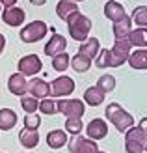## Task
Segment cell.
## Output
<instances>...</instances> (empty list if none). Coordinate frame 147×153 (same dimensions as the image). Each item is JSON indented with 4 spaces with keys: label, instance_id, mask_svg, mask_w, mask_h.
I'll return each mask as SVG.
<instances>
[{
    "label": "cell",
    "instance_id": "cell-31",
    "mask_svg": "<svg viewBox=\"0 0 147 153\" xmlns=\"http://www.w3.org/2000/svg\"><path fill=\"white\" fill-rule=\"evenodd\" d=\"M39 112H41V114H45V116H54V114H58L56 101H52L50 97L41 99V101H39Z\"/></svg>",
    "mask_w": 147,
    "mask_h": 153
},
{
    "label": "cell",
    "instance_id": "cell-26",
    "mask_svg": "<svg viewBox=\"0 0 147 153\" xmlns=\"http://www.w3.org/2000/svg\"><path fill=\"white\" fill-rule=\"evenodd\" d=\"M130 19L132 22H136L138 28H147V6H136Z\"/></svg>",
    "mask_w": 147,
    "mask_h": 153
},
{
    "label": "cell",
    "instance_id": "cell-16",
    "mask_svg": "<svg viewBox=\"0 0 147 153\" xmlns=\"http://www.w3.org/2000/svg\"><path fill=\"white\" fill-rule=\"evenodd\" d=\"M112 30H114V37L115 39H123V37H129V34L132 32V19L129 17V15H125L123 19L112 22Z\"/></svg>",
    "mask_w": 147,
    "mask_h": 153
},
{
    "label": "cell",
    "instance_id": "cell-27",
    "mask_svg": "<svg viewBox=\"0 0 147 153\" xmlns=\"http://www.w3.org/2000/svg\"><path fill=\"white\" fill-rule=\"evenodd\" d=\"M97 88L100 91H104V94H110V91L115 90V76L114 75H103V76H99V80H97Z\"/></svg>",
    "mask_w": 147,
    "mask_h": 153
},
{
    "label": "cell",
    "instance_id": "cell-9",
    "mask_svg": "<svg viewBox=\"0 0 147 153\" xmlns=\"http://www.w3.org/2000/svg\"><path fill=\"white\" fill-rule=\"evenodd\" d=\"M19 73L21 75H24V76H35L37 73H41L43 69V64H41V60L37 54H26V56H22L19 60Z\"/></svg>",
    "mask_w": 147,
    "mask_h": 153
},
{
    "label": "cell",
    "instance_id": "cell-28",
    "mask_svg": "<svg viewBox=\"0 0 147 153\" xmlns=\"http://www.w3.org/2000/svg\"><path fill=\"white\" fill-rule=\"evenodd\" d=\"M69 65H71V56H69L67 52H61V54L52 58V67H54V71H58V73H64Z\"/></svg>",
    "mask_w": 147,
    "mask_h": 153
},
{
    "label": "cell",
    "instance_id": "cell-10",
    "mask_svg": "<svg viewBox=\"0 0 147 153\" xmlns=\"http://www.w3.org/2000/svg\"><path fill=\"white\" fill-rule=\"evenodd\" d=\"M65 49H67V39L61 34H58V32H54V30H52V36H50V39L47 41V45H45L43 52L47 56L54 58V56L61 54V52H65Z\"/></svg>",
    "mask_w": 147,
    "mask_h": 153
},
{
    "label": "cell",
    "instance_id": "cell-11",
    "mask_svg": "<svg viewBox=\"0 0 147 153\" xmlns=\"http://www.w3.org/2000/svg\"><path fill=\"white\" fill-rule=\"evenodd\" d=\"M28 95L35 97L37 101L50 97V84L47 80L39 79V76H34V79L28 82Z\"/></svg>",
    "mask_w": 147,
    "mask_h": 153
},
{
    "label": "cell",
    "instance_id": "cell-23",
    "mask_svg": "<svg viewBox=\"0 0 147 153\" xmlns=\"http://www.w3.org/2000/svg\"><path fill=\"white\" fill-rule=\"evenodd\" d=\"M15 125H17V114L11 108L0 110V131H11Z\"/></svg>",
    "mask_w": 147,
    "mask_h": 153
},
{
    "label": "cell",
    "instance_id": "cell-37",
    "mask_svg": "<svg viewBox=\"0 0 147 153\" xmlns=\"http://www.w3.org/2000/svg\"><path fill=\"white\" fill-rule=\"evenodd\" d=\"M75 2H76V4H78V2H84V0H75Z\"/></svg>",
    "mask_w": 147,
    "mask_h": 153
},
{
    "label": "cell",
    "instance_id": "cell-34",
    "mask_svg": "<svg viewBox=\"0 0 147 153\" xmlns=\"http://www.w3.org/2000/svg\"><path fill=\"white\" fill-rule=\"evenodd\" d=\"M4 49H6V37H4V34H0V54L4 52Z\"/></svg>",
    "mask_w": 147,
    "mask_h": 153
},
{
    "label": "cell",
    "instance_id": "cell-29",
    "mask_svg": "<svg viewBox=\"0 0 147 153\" xmlns=\"http://www.w3.org/2000/svg\"><path fill=\"white\" fill-rule=\"evenodd\" d=\"M82 129H84V123H82L80 118H69V120H65V129H64V131L67 134L76 136V134L82 133Z\"/></svg>",
    "mask_w": 147,
    "mask_h": 153
},
{
    "label": "cell",
    "instance_id": "cell-38",
    "mask_svg": "<svg viewBox=\"0 0 147 153\" xmlns=\"http://www.w3.org/2000/svg\"><path fill=\"white\" fill-rule=\"evenodd\" d=\"M0 11H2V6H0Z\"/></svg>",
    "mask_w": 147,
    "mask_h": 153
},
{
    "label": "cell",
    "instance_id": "cell-19",
    "mask_svg": "<svg viewBox=\"0 0 147 153\" xmlns=\"http://www.w3.org/2000/svg\"><path fill=\"white\" fill-rule=\"evenodd\" d=\"M127 64L132 67V69H138V71L147 69V49H138L134 52H130Z\"/></svg>",
    "mask_w": 147,
    "mask_h": 153
},
{
    "label": "cell",
    "instance_id": "cell-35",
    "mask_svg": "<svg viewBox=\"0 0 147 153\" xmlns=\"http://www.w3.org/2000/svg\"><path fill=\"white\" fill-rule=\"evenodd\" d=\"M28 2L34 6H43V4H47V0H28Z\"/></svg>",
    "mask_w": 147,
    "mask_h": 153
},
{
    "label": "cell",
    "instance_id": "cell-8",
    "mask_svg": "<svg viewBox=\"0 0 147 153\" xmlns=\"http://www.w3.org/2000/svg\"><path fill=\"white\" fill-rule=\"evenodd\" d=\"M69 151L71 153H104L100 151L95 140H89L88 136L76 134L69 140Z\"/></svg>",
    "mask_w": 147,
    "mask_h": 153
},
{
    "label": "cell",
    "instance_id": "cell-4",
    "mask_svg": "<svg viewBox=\"0 0 147 153\" xmlns=\"http://www.w3.org/2000/svg\"><path fill=\"white\" fill-rule=\"evenodd\" d=\"M65 22H67V28H69V36H71L75 41L84 43V41L89 37V32H91V19L86 17L84 13H80V11L73 13Z\"/></svg>",
    "mask_w": 147,
    "mask_h": 153
},
{
    "label": "cell",
    "instance_id": "cell-17",
    "mask_svg": "<svg viewBox=\"0 0 147 153\" xmlns=\"http://www.w3.org/2000/svg\"><path fill=\"white\" fill-rule=\"evenodd\" d=\"M125 15H127L125 7H123L117 0H108V2H106V6H104V17L106 19H110L112 22H115V21L123 19Z\"/></svg>",
    "mask_w": 147,
    "mask_h": 153
},
{
    "label": "cell",
    "instance_id": "cell-22",
    "mask_svg": "<svg viewBox=\"0 0 147 153\" xmlns=\"http://www.w3.org/2000/svg\"><path fill=\"white\" fill-rule=\"evenodd\" d=\"M104 97L106 94L104 91H100L97 86H89L86 91H84V103H88L89 106H99L104 103Z\"/></svg>",
    "mask_w": 147,
    "mask_h": 153
},
{
    "label": "cell",
    "instance_id": "cell-2",
    "mask_svg": "<svg viewBox=\"0 0 147 153\" xmlns=\"http://www.w3.org/2000/svg\"><path fill=\"white\" fill-rule=\"evenodd\" d=\"M147 142V118H142L136 127L125 133V151L127 153H142Z\"/></svg>",
    "mask_w": 147,
    "mask_h": 153
},
{
    "label": "cell",
    "instance_id": "cell-18",
    "mask_svg": "<svg viewBox=\"0 0 147 153\" xmlns=\"http://www.w3.org/2000/svg\"><path fill=\"white\" fill-rule=\"evenodd\" d=\"M19 142L22 148L26 149H34L37 144H39V133L37 131H32V129H21L19 131Z\"/></svg>",
    "mask_w": 147,
    "mask_h": 153
},
{
    "label": "cell",
    "instance_id": "cell-12",
    "mask_svg": "<svg viewBox=\"0 0 147 153\" xmlns=\"http://www.w3.org/2000/svg\"><path fill=\"white\" fill-rule=\"evenodd\" d=\"M86 136L89 140H103L108 136V123L104 120H100V118H95V120H91L88 127H86Z\"/></svg>",
    "mask_w": 147,
    "mask_h": 153
},
{
    "label": "cell",
    "instance_id": "cell-36",
    "mask_svg": "<svg viewBox=\"0 0 147 153\" xmlns=\"http://www.w3.org/2000/svg\"><path fill=\"white\" fill-rule=\"evenodd\" d=\"M142 153H147V142H145V146H143V151Z\"/></svg>",
    "mask_w": 147,
    "mask_h": 153
},
{
    "label": "cell",
    "instance_id": "cell-24",
    "mask_svg": "<svg viewBox=\"0 0 147 153\" xmlns=\"http://www.w3.org/2000/svg\"><path fill=\"white\" fill-rule=\"evenodd\" d=\"M129 41L132 47H147V28H136L129 34Z\"/></svg>",
    "mask_w": 147,
    "mask_h": 153
},
{
    "label": "cell",
    "instance_id": "cell-25",
    "mask_svg": "<svg viewBox=\"0 0 147 153\" xmlns=\"http://www.w3.org/2000/svg\"><path fill=\"white\" fill-rule=\"evenodd\" d=\"M71 67H73L76 73H86L89 67H91V60L76 52V54L71 58Z\"/></svg>",
    "mask_w": 147,
    "mask_h": 153
},
{
    "label": "cell",
    "instance_id": "cell-15",
    "mask_svg": "<svg viewBox=\"0 0 147 153\" xmlns=\"http://www.w3.org/2000/svg\"><path fill=\"white\" fill-rule=\"evenodd\" d=\"M99 52H100V41L97 39V37H88V39L84 43H80V47H78V54L89 58L91 62L97 58Z\"/></svg>",
    "mask_w": 147,
    "mask_h": 153
},
{
    "label": "cell",
    "instance_id": "cell-20",
    "mask_svg": "<svg viewBox=\"0 0 147 153\" xmlns=\"http://www.w3.org/2000/svg\"><path fill=\"white\" fill-rule=\"evenodd\" d=\"M76 11H78V4H76L75 0H60L56 4V15L61 21H67Z\"/></svg>",
    "mask_w": 147,
    "mask_h": 153
},
{
    "label": "cell",
    "instance_id": "cell-21",
    "mask_svg": "<svg viewBox=\"0 0 147 153\" xmlns=\"http://www.w3.org/2000/svg\"><path fill=\"white\" fill-rule=\"evenodd\" d=\"M67 144V133L61 131V129H54L47 134V146L50 149H60Z\"/></svg>",
    "mask_w": 147,
    "mask_h": 153
},
{
    "label": "cell",
    "instance_id": "cell-3",
    "mask_svg": "<svg viewBox=\"0 0 147 153\" xmlns=\"http://www.w3.org/2000/svg\"><path fill=\"white\" fill-rule=\"evenodd\" d=\"M106 120L112 121V125L117 129L119 133L125 134L129 129L134 127V118L132 114H129L119 103H110L106 105Z\"/></svg>",
    "mask_w": 147,
    "mask_h": 153
},
{
    "label": "cell",
    "instance_id": "cell-32",
    "mask_svg": "<svg viewBox=\"0 0 147 153\" xmlns=\"http://www.w3.org/2000/svg\"><path fill=\"white\" fill-rule=\"evenodd\" d=\"M41 125V118L37 114H26L24 116V127L26 129H32V131H37Z\"/></svg>",
    "mask_w": 147,
    "mask_h": 153
},
{
    "label": "cell",
    "instance_id": "cell-33",
    "mask_svg": "<svg viewBox=\"0 0 147 153\" xmlns=\"http://www.w3.org/2000/svg\"><path fill=\"white\" fill-rule=\"evenodd\" d=\"M17 2H19V0H0V6L6 10V7H13Z\"/></svg>",
    "mask_w": 147,
    "mask_h": 153
},
{
    "label": "cell",
    "instance_id": "cell-14",
    "mask_svg": "<svg viewBox=\"0 0 147 153\" xmlns=\"http://www.w3.org/2000/svg\"><path fill=\"white\" fill-rule=\"evenodd\" d=\"M24 19H26V13H24L22 7L13 6V7H6V10L2 11V21L7 26L17 28V26H21L22 22H24Z\"/></svg>",
    "mask_w": 147,
    "mask_h": 153
},
{
    "label": "cell",
    "instance_id": "cell-6",
    "mask_svg": "<svg viewBox=\"0 0 147 153\" xmlns=\"http://www.w3.org/2000/svg\"><path fill=\"white\" fill-rule=\"evenodd\" d=\"M56 108L58 112H61L64 116L69 120V118H80L84 116V112H86V106H84V101L80 99H58L56 101Z\"/></svg>",
    "mask_w": 147,
    "mask_h": 153
},
{
    "label": "cell",
    "instance_id": "cell-5",
    "mask_svg": "<svg viewBox=\"0 0 147 153\" xmlns=\"http://www.w3.org/2000/svg\"><path fill=\"white\" fill-rule=\"evenodd\" d=\"M47 22L43 21H32L30 25H26L24 28L19 32V37L22 43H37L47 36Z\"/></svg>",
    "mask_w": 147,
    "mask_h": 153
},
{
    "label": "cell",
    "instance_id": "cell-7",
    "mask_svg": "<svg viewBox=\"0 0 147 153\" xmlns=\"http://www.w3.org/2000/svg\"><path fill=\"white\" fill-rule=\"evenodd\" d=\"M50 84V95L52 97H58V99H65L67 95H71L75 91V80L71 76H58V79H54Z\"/></svg>",
    "mask_w": 147,
    "mask_h": 153
},
{
    "label": "cell",
    "instance_id": "cell-13",
    "mask_svg": "<svg viewBox=\"0 0 147 153\" xmlns=\"http://www.w3.org/2000/svg\"><path fill=\"white\" fill-rule=\"evenodd\" d=\"M7 90H10L13 95H17V97H24V94L28 91V80H26V76L21 75L19 71L10 75V79H7Z\"/></svg>",
    "mask_w": 147,
    "mask_h": 153
},
{
    "label": "cell",
    "instance_id": "cell-1",
    "mask_svg": "<svg viewBox=\"0 0 147 153\" xmlns=\"http://www.w3.org/2000/svg\"><path fill=\"white\" fill-rule=\"evenodd\" d=\"M132 52V45H130L129 37L123 39H115L112 49H103L95 58V65L99 69H106V67H121L127 64V60Z\"/></svg>",
    "mask_w": 147,
    "mask_h": 153
},
{
    "label": "cell",
    "instance_id": "cell-30",
    "mask_svg": "<svg viewBox=\"0 0 147 153\" xmlns=\"http://www.w3.org/2000/svg\"><path fill=\"white\" fill-rule=\"evenodd\" d=\"M21 106L26 114H35L39 110V101L32 95H24V97H21Z\"/></svg>",
    "mask_w": 147,
    "mask_h": 153
}]
</instances>
